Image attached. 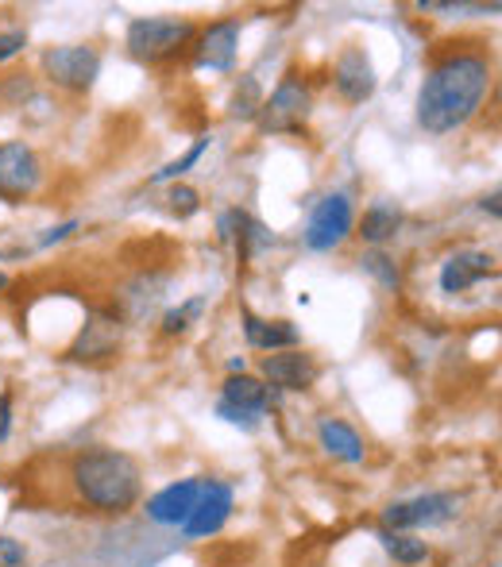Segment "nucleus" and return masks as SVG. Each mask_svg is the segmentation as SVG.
I'll list each match as a JSON object with an SVG mask.
<instances>
[{
	"mask_svg": "<svg viewBox=\"0 0 502 567\" xmlns=\"http://www.w3.org/2000/svg\"><path fill=\"white\" fill-rule=\"evenodd\" d=\"M495 85V66L483 51H449L426 70L418 90V127L452 135L468 124Z\"/></svg>",
	"mask_w": 502,
	"mask_h": 567,
	"instance_id": "f257e3e1",
	"label": "nucleus"
},
{
	"mask_svg": "<svg viewBox=\"0 0 502 567\" xmlns=\"http://www.w3.org/2000/svg\"><path fill=\"white\" fill-rule=\"evenodd\" d=\"M70 491L90 514L124 517L127 509L140 506L143 471L121 449H82L70 460Z\"/></svg>",
	"mask_w": 502,
	"mask_h": 567,
	"instance_id": "f03ea898",
	"label": "nucleus"
},
{
	"mask_svg": "<svg viewBox=\"0 0 502 567\" xmlns=\"http://www.w3.org/2000/svg\"><path fill=\"white\" fill-rule=\"evenodd\" d=\"M197 31L202 28L194 20H178V16H140L127 23L124 47L143 66H166V62L194 51Z\"/></svg>",
	"mask_w": 502,
	"mask_h": 567,
	"instance_id": "7ed1b4c3",
	"label": "nucleus"
},
{
	"mask_svg": "<svg viewBox=\"0 0 502 567\" xmlns=\"http://www.w3.org/2000/svg\"><path fill=\"white\" fill-rule=\"evenodd\" d=\"M309 113H314V90H309V82H301L298 74H286L283 82L275 85V93L263 97L255 124L267 135H290L306 127Z\"/></svg>",
	"mask_w": 502,
	"mask_h": 567,
	"instance_id": "20e7f679",
	"label": "nucleus"
},
{
	"mask_svg": "<svg viewBox=\"0 0 502 567\" xmlns=\"http://www.w3.org/2000/svg\"><path fill=\"white\" fill-rule=\"evenodd\" d=\"M43 78L62 93H90L93 82L101 78V54L98 47L70 43V47H51L43 51Z\"/></svg>",
	"mask_w": 502,
	"mask_h": 567,
	"instance_id": "39448f33",
	"label": "nucleus"
},
{
	"mask_svg": "<svg viewBox=\"0 0 502 567\" xmlns=\"http://www.w3.org/2000/svg\"><path fill=\"white\" fill-rule=\"evenodd\" d=\"M464 498L452 491H437V494H421L410 502H390L382 509V529L395 533H413V529H437V525H449L460 514Z\"/></svg>",
	"mask_w": 502,
	"mask_h": 567,
	"instance_id": "423d86ee",
	"label": "nucleus"
},
{
	"mask_svg": "<svg viewBox=\"0 0 502 567\" xmlns=\"http://www.w3.org/2000/svg\"><path fill=\"white\" fill-rule=\"evenodd\" d=\"M356 228V209H352V197L348 194H325L321 202L309 209L306 220V239L309 251H337Z\"/></svg>",
	"mask_w": 502,
	"mask_h": 567,
	"instance_id": "0eeeda50",
	"label": "nucleus"
},
{
	"mask_svg": "<svg viewBox=\"0 0 502 567\" xmlns=\"http://www.w3.org/2000/svg\"><path fill=\"white\" fill-rule=\"evenodd\" d=\"M39 186H43V163H39L35 147L23 140L0 143V197L12 205L28 202Z\"/></svg>",
	"mask_w": 502,
	"mask_h": 567,
	"instance_id": "6e6552de",
	"label": "nucleus"
},
{
	"mask_svg": "<svg viewBox=\"0 0 502 567\" xmlns=\"http://www.w3.org/2000/svg\"><path fill=\"white\" fill-rule=\"evenodd\" d=\"M236 509V494L228 483L221 478H202V494H197V506L189 514V522L182 525L186 540H205V537H217L221 529L228 525Z\"/></svg>",
	"mask_w": 502,
	"mask_h": 567,
	"instance_id": "1a4fd4ad",
	"label": "nucleus"
},
{
	"mask_svg": "<svg viewBox=\"0 0 502 567\" xmlns=\"http://www.w3.org/2000/svg\"><path fill=\"white\" fill-rule=\"evenodd\" d=\"M376 85H379V78H376V66H371L368 51H363V47H345V51L337 54V62H332V90H337V97L345 101V105H363V101H371Z\"/></svg>",
	"mask_w": 502,
	"mask_h": 567,
	"instance_id": "9d476101",
	"label": "nucleus"
},
{
	"mask_svg": "<svg viewBox=\"0 0 502 567\" xmlns=\"http://www.w3.org/2000/svg\"><path fill=\"white\" fill-rule=\"evenodd\" d=\"M236 51H240V20H217L205 31H197L194 66L209 74H233Z\"/></svg>",
	"mask_w": 502,
	"mask_h": 567,
	"instance_id": "9b49d317",
	"label": "nucleus"
},
{
	"mask_svg": "<svg viewBox=\"0 0 502 567\" xmlns=\"http://www.w3.org/2000/svg\"><path fill=\"white\" fill-rule=\"evenodd\" d=\"M263 382H267L270 394H298V390H309L317 382V359L306 355L301 348H290V351H270L263 359Z\"/></svg>",
	"mask_w": 502,
	"mask_h": 567,
	"instance_id": "f8f14e48",
	"label": "nucleus"
},
{
	"mask_svg": "<svg viewBox=\"0 0 502 567\" xmlns=\"http://www.w3.org/2000/svg\"><path fill=\"white\" fill-rule=\"evenodd\" d=\"M197 494H202V478H182V483H171L158 494H151L143 514L158 529H182L189 522V514H194Z\"/></svg>",
	"mask_w": 502,
	"mask_h": 567,
	"instance_id": "ddd939ff",
	"label": "nucleus"
},
{
	"mask_svg": "<svg viewBox=\"0 0 502 567\" xmlns=\"http://www.w3.org/2000/svg\"><path fill=\"white\" fill-rule=\"evenodd\" d=\"M121 340H124V324L116 313H98L82 332L78 340L70 343L66 359L74 363H101V359H113L121 351Z\"/></svg>",
	"mask_w": 502,
	"mask_h": 567,
	"instance_id": "4468645a",
	"label": "nucleus"
},
{
	"mask_svg": "<svg viewBox=\"0 0 502 567\" xmlns=\"http://www.w3.org/2000/svg\"><path fill=\"white\" fill-rule=\"evenodd\" d=\"M499 275V259L491 251H480V247H464V251L449 255L441 267V290L444 293H468L472 286H480L483 278Z\"/></svg>",
	"mask_w": 502,
	"mask_h": 567,
	"instance_id": "2eb2a0df",
	"label": "nucleus"
},
{
	"mask_svg": "<svg viewBox=\"0 0 502 567\" xmlns=\"http://www.w3.org/2000/svg\"><path fill=\"white\" fill-rule=\"evenodd\" d=\"M240 321H244L248 348L255 351H290L301 343V332L294 321H267V317H255L252 309H244Z\"/></svg>",
	"mask_w": 502,
	"mask_h": 567,
	"instance_id": "dca6fc26",
	"label": "nucleus"
},
{
	"mask_svg": "<svg viewBox=\"0 0 502 567\" xmlns=\"http://www.w3.org/2000/svg\"><path fill=\"white\" fill-rule=\"evenodd\" d=\"M217 402H225V405H233V410H244V413H255V417H263V413L275 405V394H270L267 382L255 379V374H228L225 386H221Z\"/></svg>",
	"mask_w": 502,
	"mask_h": 567,
	"instance_id": "f3484780",
	"label": "nucleus"
},
{
	"mask_svg": "<svg viewBox=\"0 0 502 567\" xmlns=\"http://www.w3.org/2000/svg\"><path fill=\"white\" fill-rule=\"evenodd\" d=\"M317 441H321V449L340 463H363V455H368V449H363V436L340 417H321V425H317Z\"/></svg>",
	"mask_w": 502,
	"mask_h": 567,
	"instance_id": "a211bd4d",
	"label": "nucleus"
},
{
	"mask_svg": "<svg viewBox=\"0 0 502 567\" xmlns=\"http://www.w3.org/2000/svg\"><path fill=\"white\" fill-rule=\"evenodd\" d=\"M233 239H236V251H240V259H255V255H263L267 247H275L270 228L263 225V220H255L252 213H244V209H233Z\"/></svg>",
	"mask_w": 502,
	"mask_h": 567,
	"instance_id": "6ab92c4d",
	"label": "nucleus"
},
{
	"mask_svg": "<svg viewBox=\"0 0 502 567\" xmlns=\"http://www.w3.org/2000/svg\"><path fill=\"white\" fill-rule=\"evenodd\" d=\"M163 290H166V275H140V278H135V282L121 293L127 317H132V321H143V317H147L151 309L158 306Z\"/></svg>",
	"mask_w": 502,
	"mask_h": 567,
	"instance_id": "aec40b11",
	"label": "nucleus"
},
{
	"mask_svg": "<svg viewBox=\"0 0 502 567\" xmlns=\"http://www.w3.org/2000/svg\"><path fill=\"white\" fill-rule=\"evenodd\" d=\"M398 228H402V213H398L395 205H387V202H376L360 220V236L368 239L371 247L390 244V239L398 236Z\"/></svg>",
	"mask_w": 502,
	"mask_h": 567,
	"instance_id": "412c9836",
	"label": "nucleus"
},
{
	"mask_svg": "<svg viewBox=\"0 0 502 567\" xmlns=\"http://www.w3.org/2000/svg\"><path fill=\"white\" fill-rule=\"evenodd\" d=\"M379 545L387 548V556L402 567H418L429 560V545L413 533H395V529H379Z\"/></svg>",
	"mask_w": 502,
	"mask_h": 567,
	"instance_id": "4be33fe9",
	"label": "nucleus"
},
{
	"mask_svg": "<svg viewBox=\"0 0 502 567\" xmlns=\"http://www.w3.org/2000/svg\"><path fill=\"white\" fill-rule=\"evenodd\" d=\"M205 306H209V298L205 293H197V298L182 301V306L166 309L163 313V337H186L189 329H194L197 321H202Z\"/></svg>",
	"mask_w": 502,
	"mask_h": 567,
	"instance_id": "5701e85b",
	"label": "nucleus"
},
{
	"mask_svg": "<svg viewBox=\"0 0 502 567\" xmlns=\"http://www.w3.org/2000/svg\"><path fill=\"white\" fill-rule=\"evenodd\" d=\"M360 267L368 270L371 278H376V282L382 286V290L395 293L398 286H402V270H398L395 255H387V251H382V247H371V251H363Z\"/></svg>",
	"mask_w": 502,
	"mask_h": 567,
	"instance_id": "b1692460",
	"label": "nucleus"
},
{
	"mask_svg": "<svg viewBox=\"0 0 502 567\" xmlns=\"http://www.w3.org/2000/svg\"><path fill=\"white\" fill-rule=\"evenodd\" d=\"M259 105H263L259 82H255L252 74H244L240 82H236L233 101H228V116H233V120H255V116H259Z\"/></svg>",
	"mask_w": 502,
	"mask_h": 567,
	"instance_id": "393cba45",
	"label": "nucleus"
},
{
	"mask_svg": "<svg viewBox=\"0 0 502 567\" xmlns=\"http://www.w3.org/2000/svg\"><path fill=\"white\" fill-rule=\"evenodd\" d=\"M209 143H213L209 135H202V140H197L194 147L186 151V155H182V158H174V163H166L163 171H155V174H151V182H155V186H158V182H178L182 174H189L197 163H202V155H205V151H209Z\"/></svg>",
	"mask_w": 502,
	"mask_h": 567,
	"instance_id": "a878e982",
	"label": "nucleus"
},
{
	"mask_svg": "<svg viewBox=\"0 0 502 567\" xmlns=\"http://www.w3.org/2000/svg\"><path fill=\"white\" fill-rule=\"evenodd\" d=\"M166 209H171V217L178 220H189L197 209H202V194H197L194 186H171V194H166Z\"/></svg>",
	"mask_w": 502,
	"mask_h": 567,
	"instance_id": "bb28decb",
	"label": "nucleus"
},
{
	"mask_svg": "<svg viewBox=\"0 0 502 567\" xmlns=\"http://www.w3.org/2000/svg\"><path fill=\"white\" fill-rule=\"evenodd\" d=\"M0 567H31L28 545L8 537V533H0Z\"/></svg>",
	"mask_w": 502,
	"mask_h": 567,
	"instance_id": "cd10ccee",
	"label": "nucleus"
},
{
	"mask_svg": "<svg viewBox=\"0 0 502 567\" xmlns=\"http://www.w3.org/2000/svg\"><path fill=\"white\" fill-rule=\"evenodd\" d=\"M217 417L225 421V425H236V429H244V433H255V429H259V417H255V413L233 410V405H225V402H217Z\"/></svg>",
	"mask_w": 502,
	"mask_h": 567,
	"instance_id": "c85d7f7f",
	"label": "nucleus"
},
{
	"mask_svg": "<svg viewBox=\"0 0 502 567\" xmlns=\"http://www.w3.org/2000/svg\"><path fill=\"white\" fill-rule=\"evenodd\" d=\"M28 47V31H0V62L16 59Z\"/></svg>",
	"mask_w": 502,
	"mask_h": 567,
	"instance_id": "c756f323",
	"label": "nucleus"
},
{
	"mask_svg": "<svg viewBox=\"0 0 502 567\" xmlns=\"http://www.w3.org/2000/svg\"><path fill=\"white\" fill-rule=\"evenodd\" d=\"M8 436H12V394H0V444L8 441Z\"/></svg>",
	"mask_w": 502,
	"mask_h": 567,
	"instance_id": "7c9ffc66",
	"label": "nucleus"
},
{
	"mask_svg": "<svg viewBox=\"0 0 502 567\" xmlns=\"http://www.w3.org/2000/svg\"><path fill=\"white\" fill-rule=\"evenodd\" d=\"M78 231V220H66V225H59V228H51L43 239H39V247H54V244H62V239H70Z\"/></svg>",
	"mask_w": 502,
	"mask_h": 567,
	"instance_id": "2f4dec72",
	"label": "nucleus"
},
{
	"mask_svg": "<svg viewBox=\"0 0 502 567\" xmlns=\"http://www.w3.org/2000/svg\"><path fill=\"white\" fill-rule=\"evenodd\" d=\"M480 209H483V213H488V217H491V220H499V217H502V205H499V194L483 197V202H480Z\"/></svg>",
	"mask_w": 502,
	"mask_h": 567,
	"instance_id": "473e14b6",
	"label": "nucleus"
},
{
	"mask_svg": "<svg viewBox=\"0 0 502 567\" xmlns=\"http://www.w3.org/2000/svg\"><path fill=\"white\" fill-rule=\"evenodd\" d=\"M4 290H8V275L0 270V293H4Z\"/></svg>",
	"mask_w": 502,
	"mask_h": 567,
	"instance_id": "72a5a7b5",
	"label": "nucleus"
}]
</instances>
